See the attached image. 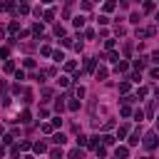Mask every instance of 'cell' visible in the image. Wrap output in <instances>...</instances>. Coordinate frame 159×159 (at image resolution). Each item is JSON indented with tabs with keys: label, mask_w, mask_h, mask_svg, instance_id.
Segmentation results:
<instances>
[{
	"label": "cell",
	"mask_w": 159,
	"mask_h": 159,
	"mask_svg": "<svg viewBox=\"0 0 159 159\" xmlns=\"http://www.w3.org/2000/svg\"><path fill=\"white\" fill-rule=\"evenodd\" d=\"M142 144H144V149H147V152H154V149L159 147V134H157V129L147 132V134L142 137Z\"/></svg>",
	"instance_id": "1"
},
{
	"label": "cell",
	"mask_w": 159,
	"mask_h": 159,
	"mask_svg": "<svg viewBox=\"0 0 159 159\" xmlns=\"http://www.w3.org/2000/svg\"><path fill=\"white\" fill-rule=\"evenodd\" d=\"M157 35V27H137V37H154Z\"/></svg>",
	"instance_id": "2"
},
{
	"label": "cell",
	"mask_w": 159,
	"mask_h": 159,
	"mask_svg": "<svg viewBox=\"0 0 159 159\" xmlns=\"http://www.w3.org/2000/svg\"><path fill=\"white\" fill-rule=\"evenodd\" d=\"M142 137H144V134H142V127H139V129H134V132L129 134V147H137V144L142 142Z\"/></svg>",
	"instance_id": "3"
},
{
	"label": "cell",
	"mask_w": 159,
	"mask_h": 159,
	"mask_svg": "<svg viewBox=\"0 0 159 159\" xmlns=\"http://www.w3.org/2000/svg\"><path fill=\"white\" fill-rule=\"evenodd\" d=\"M114 72H117V75H124V72H129V62H127V60L122 57V60L117 62V67H114Z\"/></svg>",
	"instance_id": "4"
},
{
	"label": "cell",
	"mask_w": 159,
	"mask_h": 159,
	"mask_svg": "<svg viewBox=\"0 0 159 159\" xmlns=\"http://www.w3.org/2000/svg\"><path fill=\"white\" fill-rule=\"evenodd\" d=\"M114 157H117V159H127V157H129V147H124V144H119V147L114 149Z\"/></svg>",
	"instance_id": "5"
},
{
	"label": "cell",
	"mask_w": 159,
	"mask_h": 159,
	"mask_svg": "<svg viewBox=\"0 0 159 159\" xmlns=\"http://www.w3.org/2000/svg\"><path fill=\"white\" fill-rule=\"evenodd\" d=\"M147 60H149V57H137V60H134V62H132V67H134V70H137V72H142V70H144V67H147Z\"/></svg>",
	"instance_id": "6"
},
{
	"label": "cell",
	"mask_w": 159,
	"mask_h": 159,
	"mask_svg": "<svg viewBox=\"0 0 159 159\" xmlns=\"http://www.w3.org/2000/svg\"><path fill=\"white\" fill-rule=\"evenodd\" d=\"M84 72H97V60L94 57H87L84 60Z\"/></svg>",
	"instance_id": "7"
},
{
	"label": "cell",
	"mask_w": 159,
	"mask_h": 159,
	"mask_svg": "<svg viewBox=\"0 0 159 159\" xmlns=\"http://www.w3.org/2000/svg\"><path fill=\"white\" fill-rule=\"evenodd\" d=\"M32 149H35V154H45V152H47V144H45V142H35Z\"/></svg>",
	"instance_id": "8"
},
{
	"label": "cell",
	"mask_w": 159,
	"mask_h": 159,
	"mask_svg": "<svg viewBox=\"0 0 159 159\" xmlns=\"http://www.w3.org/2000/svg\"><path fill=\"white\" fill-rule=\"evenodd\" d=\"M62 154H65V152H62V144H57L55 149H50V157H52V159H62Z\"/></svg>",
	"instance_id": "9"
},
{
	"label": "cell",
	"mask_w": 159,
	"mask_h": 159,
	"mask_svg": "<svg viewBox=\"0 0 159 159\" xmlns=\"http://www.w3.org/2000/svg\"><path fill=\"white\" fill-rule=\"evenodd\" d=\"M30 117H32V114H30V109H22V112H20V117H17V122L27 124V122H30Z\"/></svg>",
	"instance_id": "10"
},
{
	"label": "cell",
	"mask_w": 159,
	"mask_h": 159,
	"mask_svg": "<svg viewBox=\"0 0 159 159\" xmlns=\"http://www.w3.org/2000/svg\"><path fill=\"white\" fill-rule=\"evenodd\" d=\"M52 142H55V144H65V142H67V137H65L62 132H55V134H52Z\"/></svg>",
	"instance_id": "11"
},
{
	"label": "cell",
	"mask_w": 159,
	"mask_h": 159,
	"mask_svg": "<svg viewBox=\"0 0 159 159\" xmlns=\"http://www.w3.org/2000/svg\"><path fill=\"white\" fill-rule=\"evenodd\" d=\"M114 7H117V2H114V0H104V5H102V10H104V12H112Z\"/></svg>",
	"instance_id": "12"
},
{
	"label": "cell",
	"mask_w": 159,
	"mask_h": 159,
	"mask_svg": "<svg viewBox=\"0 0 159 159\" xmlns=\"http://www.w3.org/2000/svg\"><path fill=\"white\" fill-rule=\"evenodd\" d=\"M72 25H75L77 30H82V27H84V15H77V17L72 20Z\"/></svg>",
	"instance_id": "13"
},
{
	"label": "cell",
	"mask_w": 159,
	"mask_h": 159,
	"mask_svg": "<svg viewBox=\"0 0 159 159\" xmlns=\"http://www.w3.org/2000/svg\"><path fill=\"white\" fill-rule=\"evenodd\" d=\"M40 129H42L45 134H55V124H52V122H45V124H42Z\"/></svg>",
	"instance_id": "14"
},
{
	"label": "cell",
	"mask_w": 159,
	"mask_h": 159,
	"mask_svg": "<svg viewBox=\"0 0 159 159\" xmlns=\"http://www.w3.org/2000/svg\"><path fill=\"white\" fill-rule=\"evenodd\" d=\"M127 132H129V127H127V124L117 127V139H124V137H127Z\"/></svg>",
	"instance_id": "15"
},
{
	"label": "cell",
	"mask_w": 159,
	"mask_h": 159,
	"mask_svg": "<svg viewBox=\"0 0 159 159\" xmlns=\"http://www.w3.org/2000/svg\"><path fill=\"white\" fill-rule=\"evenodd\" d=\"M117 142V137H112V134H102V144L104 147H109V144H114Z\"/></svg>",
	"instance_id": "16"
},
{
	"label": "cell",
	"mask_w": 159,
	"mask_h": 159,
	"mask_svg": "<svg viewBox=\"0 0 159 159\" xmlns=\"http://www.w3.org/2000/svg\"><path fill=\"white\" fill-rule=\"evenodd\" d=\"M52 52H55V50H52L50 45H42V47H40V55H45V57H52Z\"/></svg>",
	"instance_id": "17"
},
{
	"label": "cell",
	"mask_w": 159,
	"mask_h": 159,
	"mask_svg": "<svg viewBox=\"0 0 159 159\" xmlns=\"http://www.w3.org/2000/svg\"><path fill=\"white\" fill-rule=\"evenodd\" d=\"M122 57H119V52H114V50H109V55H107V62H119Z\"/></svg>",
	"instance_id": "18"
},
{
	"label": "cell",
	"mask_w": 159,
	"mask_h": 159,
	"mask_svg": "<svg viewBox=\"0 0 159 159\" xmlns=\"http://www.w3.org/2000/svg\"><path fill=\"white\" fill-rule=\"evenodd\" d=\"M35 65H37V62H35L32 57H25V60H22V67H25V70H32Z\"/></svg>",
	"instance_id": "19"
},
{
	"label": "cell",
	"mask_w": 159,
	"mask_h": 159,
	"mask_svg": "<svg viewBox=\"0 0 159 159\" xmlns=\"http://www.w3.org/2000/svg\"><path fill=\"white\" fill-rule=\"evenodd\" d=\"M94 75H97V80H107V75H109V70H107V67H99V70H97Z\"/></svg>",
	"instance_id": "20"
},
{
	"label": "cell",
	"mask_w": 159,
	"mask_h": 159,
	"mask_svg": "<svg viewBox=\"0 0 159 159\" xmlns=\"http://www.w3.org/2000/svg\"><path fill=\"white\" fill-rule=\"evenodd\" d=\"M42 30H45L42 22H35V25H32V35H42Z\"/></svg>",
	"instance_id": "21"
},
{
	"label": "cell",
	"mask_w": 159,
	"mask_h": 159,
	"mask_svg": "<svg viewBox=\"0 0 159 159\" xmlns=\"http://www.w3.org/2000/svg\"><path fill=\"white\" fill-rule=\"evenodd\" d=\"M52 60H55V62H62V60H65V52H62V50H55V52H52Z\"/></svg>",
	"instance_id": "22"
},
{
	"label": "cell",
	"mask_w": 159,
	"mask_h": 159,
	"mask_svg": "<svg viewBox=\"0 0 159 159\" xmlns=\"http://www.w3.org/2000/svg\"><path fill=\"white\" fill-rule=\"evenodd\" d=\"M2 70H5V72H15V62H12V60H5Z\"/></svg>",
	"instance_id": "23"
},
{
	"label": "cell",
	"mask_w": 159,
	"mask_h": 159,
	"mask_svg": "<svg viewBox=\"0 0 159 159\" xmlns=\"http://www.w3.org/2000/svg\"><path fill=\"white\" fill-rule=\"evenodd\" d=\"M12 139H15V132H7V134L2 137V144L7 147V144H12Z\"/></svg>",
	"instance_id": "24"
},
{
	"label": "cell",
	"mask_w": 159,
	"mask_h": 159,
	"mask_svg": "<svg viewBox=\"0 0 159 159\" xmlns=\"http://www.w3.org/2000/svg\"><path fill=\"white\" fill-rule=\"evenodd\" d=\"M94 152H97V157H99V159H104V157H107V147H104V144H99Z\"/></svg>",
	"instance_id": "25"
},
{
	"label": "cell",
	"mask_w": 159,
	"mask_h": 159,
	"mask_svg": "<svg viewBox=\"0 0 159 159\" xmlns=\"http://www.w3.org/2000/svg\"><path fill=\"white\" fill-rule=\"evenodd\" d=\"M17 12H20V15H27V12H30V5H27V2H20Z\"/></svg>",
	"instance_id": "26"
},
{
	"label": "cell",
	"mask_w": 159,
	"mask_h": 159,
	"mask_svg": "<svg viewBox=\"0 0 159 159\" xmlns=\"http://www.w3.org/2000/svg\"><path fill=\"white\" fill-rule=\"evenodd\" d=\"M65 70H67V72H75V70H77V62L67 60V62H65Z\"/></svg>",
	"instance_id": "27"
},
{
	"label": "cell",
	"mask_w": 159,
	"mask_h": 159,
	"mask_svg": "<svg viewBox=\"0 0 159 159\" xmlns=\"http://www.w3.org/2000/svg\"><path fill=\"white\" fill-rule=\"evenodd\" d=\"M42 17H45V20H47V22H50V20H52V17H55V10H52V7H50V10H45V12H42Z\"/></svg>",
	"instance_id": "28"
},
{
	"label": "cell",
	"mask_w": 159,
	"mask_h": 159,
	"mask_svg": "<svg viewBox=\"0 0 159 159\" xmlns=\"http://www.w3.org/2000/svg\"><path fill=\"white\" fill-rule=\"evenodd\" d=\"M139 20H142V15H139V12H132V15H129V22H134V25H139Z\"/></svg>",
	"instance_id": "29"
},
{
	"label": "cell",
	"mask_w": 159,
	"mask_h": 159,
	"mask_svg": "<svg viewBox=\"0 0 159 159\" xmlns=\"http://www.w3.org/2000/svg\"><path fill=\"white\" fill-rule=\"evenodd\" d=\"M7 32H20V22H10L7 25Z\"/></svg>",
	"instance_id": "30"
},
{
	"label": "cell",
	"mask_w": 159,
	"mask_h": 159,
	"mask_svg": "<svg viewBox=\"0 0 159 159\" xmlns=\"http://www.w3.org/2000/svg\"><path fill=\"white\" fill-rule=\"evenodd\" d=\"M25 77H27V75H25V70H15V80H17V82H22Z\"/></svg>",
	"instance_id": "31"
},
{
	"label": "cell",
	"mask_w": 159,
	"mask_h": 159,
	"mask_svg": "<svg viewBox=\"0 0 159 159\" xmlns=\"http://www.w3.org/2000/svg\"><path fill=\"white\" fill-rule=\"evenodd\" d=\"M75 97H77V99H82V97H84V87H82V84H80V87H75Z\"/></svg>",
	"instance_id": "32"
},
{
	"label": "cell",
	"mask_w": 159,
	"mask_h": 159,
	"mask_svg": "<svg viewBox=\"0 0 159 159\" xmlns=\"http://www.w3.org/2000/svg\"><path fill=\"white\" fill-rule=\"evenodd\" d=\"M55 109H57V112H60V114H62V112H65V102H62V97H60V99H57V102H55Z\"/></svg>",
	"instance_id": "33"
},
{
	"label": "cell",
	"mask_w": 159,
	"mask_h": 159,
	"mask_svg": "<svg viewBox=\"0 0 159 159\" xmlns=\"http://www.w3.org/2000/svg\"><path fill=\"white\" fill-rule=\"evenodd\" d=\"M132 117H134V119L142 124V119H144V112H142V109H134V114H132Z\"/></svg>",
	"instance_id": "34"
},
{
	"label": "cell",
	"mask_w": 159,
	"mask_h": 159,
	"mask_svg": "<svg viewBox=\"0 0 159 159\" xmlns=\"http://www.w3.org/2000/svg\"><path fill=\"white\" fill-rule=\"evenodd\" d=\"M82 157H84V154H82L80 149H72V152H70V159H82Z\"/></svg>",
	"instance_id": "35"
},
{
	"label": "cell",
	"mask_w": 159,
	"mask_h": 159,
	"mask_svg": "<svg viewBox=\"0 0 159 159\" xmlns=\"http://www.w3.org/2000/svg\"><path fill=\"white\" fill-rule=\"evenodd\" d=\"M154 10V2L152 0H144V12H152Z\"/></svg>",
	"instance_id": "36"
},
{
	"label": "cell",
	"mask_w": 159,
	"mask_h": 159,
	"mask_svg": "<svg viewBox=\"0 0 159 159\" xmlns=\"http://www.w3.org/2000/svg\"><path fill=\"white\" fill-rule=\"evenodd\" d=\"M0 57H2V60H7V57H10V47H7V45L0 50Z\"/></svg>",
	"instance_id": "37"
},
{
	"label": "cell",
	"mask_w": 159,
	"mask_h": 159,
	"mask_svg": "<svg viewBox=\"0 0 159 159\" xmlns=\"http://www.w3.org/2000/svg\"><path fill=\"white\" fill-rule=\"evenodd\" d=\"M57 84H60V87H70V77H60Z\"/></svg>",
	"instance_id": "38"
},
{
	"label": "cell",
	"mask_w": 159,
	"mask_h": 159,
	"mask_svg": "<svg viewBox=\"0 0 159 159\" xmlns=\"http://www.w3.org/2000/svg\"><path fill=\"white\" fill-rule=\"evenodd\" d=\"M119 92L127 94V92H129V82H119Z\"/></svg>",
	"instance_id": "39"
},
{
	"label": "cell",
	"mask_w": 159,
	"mask_h": 159,
	"mask_svg": "<svg viewBox=\"0 0 159 159\" xmlns=\"http://www.w3.org/2000/svg\"><path fill=\"white\" fill-rule=\"evenodd\" d=\"M154 107H157V102H149V104H147V114H149V117H154Z\"/></svg>",
	"instance_id": "40"
},
{
	"label": "cell",
	"mask_w": 159,
	"mask_h": 159,
	"mask_svg": "<svg viewBox=\"0 0 159 159\" xmlns=\"http://www.w3.org/2000/svg\"><path fill=\"white\" fill-rule=\"evenodd\" d=\"M119 114H122V117H129V114H134V112H132V109H129V107H127V104H124V107H122V109H119Z\"/></svg>",
	"instance_id": "41"
},
{
	"label": "cell",
	"mask_w": 159,
	"mask_h": 159,
	"mask_svg": "<svg viewBox=\"0 0 159 159\" xmlns=\"http://www.w3.org/2000/svg\"><path fill=\"white\" fill-rule=\"evenodd\" d=\"M149 77H152V80H159V67H152V70H149Z\"/></svg>",
	"instance_id": "42"
},
{
	"label": "cell",
	"mask_w": 159,
	"mask_h": 159,
	"mask_svg": "<svg viewBox=\"0 0 159 159\" xmlns=\"http://www.w3.org/2000/svg\"><path fill=\"white\" fill-rule=\"evenodd\" d=\"M67 107H70V109H72V112H77V109H80V102H77V99H72V102H70V104H67Z\"/></svg>",
	"instance_id": "43"
},
{
	"label": "cell",
	"mask_w": 159,
	"mask_h": 159,
	"mask_svg": "<svg viewBox=\"0 0 159 159\" xmlns=\"http://www.w3.org/2000/svg\"><path fill=\"white\" fill-rule=\"evenodd\" d=\"M5 10H7V12H15V5H12V0H7V2H5Z\"/></svg>",
	"instance_id": "44"
},
{
	"label": "cell",
	"mask_w": 159,
	"mask_h": 159,
	"mask_svg": "<svg viewBox=\"0 0 159 159\" xmlns=\"http://www.w3.org/2000/svg\"><path fill=\"white\" fill-rule=\"evenodd\" d=\"M84 37H87V40H94V30H92V27H89V30H84Z\"/></svg>",
	"instance_id": "45"
},
{
	"label": "cell",
	"mask_w": 159,
	"mask_h": 159,
	"mask_svg": "<svg viewBox=\"0 0 159 159\" xmlns=\"http://www.w3.org/2000/svg\"><path fill=\"white\" fill-rule=\"evenodd\" d=\"M137 97H139V99L147 97V87H139V89H137Z\"/></svg>",
	"instance_id": "46"
},
{
	"label": "cell",
	"mask_w": 159,
	"mask_h": 159,
	"mask_svg": "<svg viewBox=\"0 0 159 159\" xmlns=\"http://www.w3.org/2000/svg\"><path fill=\"white\" fill-rule=\"evenodd\" d=\"M149 60H152V62H157V65H159V50H154V52H152V57H149Z\"/></svg>",
	"instance_id": "47"
},
{
	"label": "cell",
	"mask_w": 159,
	"mask_h": 159,
	"mask_svg": "<svg viewBox=\"0 0 159 159\" xmlns=\"http://www.w3.org/2000/svg\"><path fill=\"white\" fill-rule=\"evenodd\" d=\"M92 7V0H82V10H89Z\"/></svg>",
	"instance_id": "48"
},
{
	"label": "cell",
	"mask_w": 159,
	"mask_h": 159,
	"mask_svg": "<svg viewBox=\"0 0 159 159\" xmlns=\"http://www.w3.org/2000/svg\"><path fill=\"white\" fill-rule=\"evenodd\" d=\"M55 35H65V27L62 25H55Z\"/></svg>",
	"instance_id": "49"
},
{
	"label": "cell",
	"mask_w": 159,
	"mask_h": 159,
	"mask_svg": "<svg viewBox=\"0 0 159 159\" xmlns=\"http://www.w3.org/2000/svg\"><path fill=\"white\" fill-rule=\"evenodd\" d=\"M104 47L107 50H114V40H104Z\"/></svg>",
	"instance_id": "50"
},
{
	"label": "cell",
	"mask_w": 159,
	"mask_h": 159,
	"mask_svg": "<svg viewBox=\"0 0 159 159\" xmlns=\"http://www.w3.org/2000/svg\"><path fill=\"white\" fill-rule=\"evenodd\" d=\"M30 147H32V144H30V142H20V149H22V152H27V149H30Z\"/></svg>",
	"instance_id": "51"
},
{
	"label": "cell",
	"mask_w": 159,
	"mask_h": 159,
	"mask_svg": "<svg viewBox=\"0 0 159 159\" xmlns=\"http://www.w3.org/2000/svg\"><path fill=\"white\" fill-rule=\"evenodd\" d=\"M154 20H157V22H159V10H157V15H154Z\"/></svg>",
	"instance_id": "52"
},
{
	"label": "cell",
	"mask_w": 159,
	"mask_h": 159,
	"mask_svg": "<svg viewBox=\"0 0 159 159\" xmlns=\"http://www.w3.org/2000/svg\"><path fill=\"white\" fill-rule=\"evenodd\" d=\"M22 159H32V157H30V154H25V157H22Z\"/></svg>",
	"instance_id": "53"
},
{
	"label": "cell",
	"mask_w": 159,
	"mask_h": 159,
	"mask_svg": "<svg viewBox=\"0 0 159 159\" xmlns=\"http://www.w3.org/2000/svg\"><path fill=\"white\" fill-rule=\"evenodd\" d=\"M42 2H45V5H50V2H52V0H42Z\"/></svg>",
	"instance_id": "54"
},
{
	"label": "cell",
	"mask_w": 159,
	"mask_h": 159,
	"mask_svg": "<svg viewBox=\"0 0 159 159\" xmlns=\"http://www.w3.org/2000/svg\"><path fill=\"white\" fill-rule=\"evenodd\" d=\"M157 129H159V117H157Z\"/></svg>",
	"instance_id": "55"
},
{
	"label": "cell",
	"mask_w": 159,
	"mask_h": 159,
	"mask_svg": "<svg viewBox=\"0 0 159 159\" xmlns=\"http://www.w3.org/2000/svg\"><path fill=\"white\" fill-rule=\"evenodd\" d=\"M142 159H152V157H142Z\"/></svg>",
	"instance_id": "56"
}]
</instances>
